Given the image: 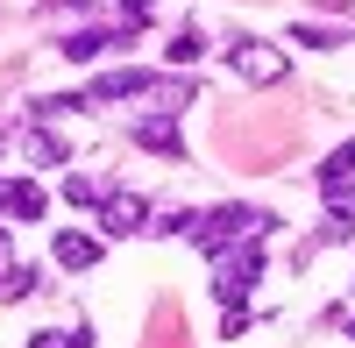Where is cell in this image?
I'll list each match as a JSON object with an SVG mask.
<instances>
[{"instance_id": "1", "label": "cell", "mask_w": 355, "mask_h": 348, "mask_svg": "<svg viewBox=\"0 0 355 348\" xmlns=\"http://www.w3.org/2000/svg\"><path fill=\"white\" fill-rule=\"evenodd\" d=\"M270 227H284L277 214H263V207H249V199H220V207H206V214H192V249L199 256H227V249H242V242H263Z\"/></svg>"}, {"instance_id": "2", "label": "cell", "mask_w": 355, "mask_h": 348, "mask_svg": "<svg viewBox=\"0 0 355 348\" xmlns=\"http://www.w3.org/2000/svg\"><path fill=\"white\" fill-rule=\"evenodd\" d=\"M263 284V242H242V249H227L214 256V299L234 313V306H249V292Z\"/></svg>"}, {"instance_id": "3", "label": "cell", "mask_w": 355, "mask_h": 348, "mask_svg": "<svg viewBox=\"0 0 355 348\" xmlns=\"http://www.w3.org/2000/svg\"><path fill=\"white\" fill-rule=\"evenodd\" d=\"M227 71L249 78V85H277L291 71V57L277 43H263V36H227Z\"/></svg>"}, {"instance_id": "4", "label": "cell", "mask_w": 355, "mask_h": 348, "mask_svg": "<svg viewBox=\"0 0 355 348\" xmlns=\"http://www.w3.org/2000/svg\"><path fill=\"white\" fill-rule=\"evenodd\" d=\"M150 199L142 192H128V185H114L107 199H100V235H150Z\"/></svg>"}, {"instance_id": "5", "label": "cell", "mask_w": 355, "mask_h": 348, "mask_svg": "<svg viewBox=\"0 0 355 348\" xmlns=\"http://www.w3.org/2000/svg\"><path fill=\"white\" fill-rule=\"evenodd\" d=\"M157 93V71L150 64H128V71H107L85 85V107H121V100H150Z\"/></svg>"}, {"instance_id": "6", "label": "cell", "mask_w": 355, "mask_h": 348, "mask_svg": "<svg viewBox=\"0 0 355 348\" xmlns=\"http://www.w3.org/2000/svg\"><path fill=\"white\" fill-rule=\"evenodd\" d=\"M128 135L142 142V150H157V157H171V164H185V142H178V114H157V107H142L135 121H128Z\"/></svg>"}, {"instance_id": "7", "label": "cell", "mask_w": 355, "mask_h": 348, "mask_svg": "<svg viewBox=\"0 0 355 348\" xmlns=\"http://www.w3.org/2000/svg\"><path fill=\"white\" fill-rule=\"evenodd\" d=\"M320 199H327V220H320V235H313V242H348V235H355V178L320 185Z\"/></svg>"}, {"instance_id": "8", "label": "cell", "mask_w": 355, "mask_h": 348, "mask_svg": "<svg viewBox=\"0 0 355 348\" xmlns=\"http://www.w3.org/2000/svg\"><path fill=\"white\" fill-rule=\"evenodd\" d=\"M50 256H57V270H93L100 256H107V235H85V227H64V235L50 242Z\"/></svg>"}, {"instance_id": "9", "label": "cell", "mask_w": 355, "mask_h": 348, "mask_svg": "<svg viewBox=\"0 0 355 348\" xmlns=\"http://www.w3.org/2000/svg\"><path fill=\"white\" fill-rule=\"evenodd\" d=\"M21 142H28V164H36V171H57V164H71V142L57 135L50 121H28V135H21Z\"/></svg>"}, {"instance_id": "10", "label": "cell", "mask_w": 355, "mask_h": 348, "mask_svg": "<svg viewBox=\"0 0 355 348\" xmlns=\"http://www.w3.org/2000/svg\"><path fill=\"white\" fill-rule=\"evenodd\" d=\"M50 214V192L36 178H8V220H43Z\"/></svg>"}, {"instance_id": "11", "label": "cell", "mask_w": 355, "mask_h": 348, "mask_svg": "<svg viewBox=\"0 0 355 348\" xmlns=\"http://www.w3.org/2000/svg\"><path fill=\"white\" fill-rule=\"evenodd\" d=\"M291 43H306V50H341L348 28H341V21H291Z\"/></svg>"}, {"instance_id": "12", "label": "cell", "mask_w": 355, "mask_h": 348, "mask_svg": "<svg viewBox=\"0 0 355 348\" xmlns=\"http://www.w3.org/2000/svg\"><path fill=\"white\" fill-rule=\"evenodd\" d=\"M341 178H355V135L341 142V150H327L320 171H313V185H341Z\"/></svg>"}, {"instance_id": "13", "label": "cell", "mask_w": 355, "mask_h": 348, "mask_svg": "<svg viewBox=\"0 0 355 348\" xmlns=\"http://www.w3.org/2000/svg\"><path fill=\"white\" fill-rule=\"evenodd\" d=\"M43 284V270H28V263H8V277H0V306H21L28 292Z\"/></svg>"}, {"instance_id": "14", "label": "cell", "mask_w": 355, "mask_h": 348, "mask_svg": "<svg viewBox=\"0 0 355 348\" xmlns=\"http://www.w3.org/2000/svg\"><path fill=\"white\" fill-rule=\"evenodd\" d=\"M199 57H206V36H199V28H178V36H171V50H164V64H178V71H185V64H199Z\"/></svg>"}, {"instance_id": "15", "label": "cell", "mask_w": 355, "mask_h": 348, "mask_svg": "<svg viewBox=\"0 0 355 348\" xmlns=\"http://www.w3.org/2000/svg\"><path fill=\"white\" fill-rule=\"evenodd\" d=\"M114 185H100V178H85V171H71V178H64V199H71V207H93L100 214V199H107Z\"/></svg>"}, {"instance_id": "16", "label": "cell", "mask_w": 355, "mask_h": 348, "mask_svg": "<svg viewBox=\"0 0 355 348\" xmlns=\"http://www.w3.org/2000/svg\"><path fill=\"white\" fill-rule=\"evenodd\" d=\"M150 235H192V214H178V207L171 214H150Z\"/></svg>"}, {"instance_id": "17", "label": "cell", "mask_w": 355, "mask_h": 348, "mask_svg": "<svg viewBox=\"0 0 355 348\" xmlns=\"http://www.w3.org/2000/svg\"><path fill=\"white\" fill-rule=\"evenodd\" d=\"M150 15H157V0H121V21H128V28H142Z\"/></svg>"}, {"instance_id": "18", "label": "cell", "mask_w": 355, "mask_h": 348, "mask_svg": "<svg viewBox=\"0 0 355 348\" xmlns=\"http://www.w3.org/2000/svg\"><path fill=\"white\" fill-rule=\"evenodd\" d=\"M28 348H71V334H50L43 327V334H28Z\"/></svg>"}, {"instance_id": "19", "label": "cell", "mask_w": 355, "mask_h": 348, "mask_svg": "<svg viewBox=\"0 0 355 348\" xmlns=\"http://www.w3.org/2000/svg\"><path fill=\"white\" fill-rule=\"evenodd\" d=\"M71 348H93V327H71Z\"/></svg>"}, {"instance_id": "20", "label": "cell", "mask_w": 355, "mask_h": 348, "mask_svg": "<svg viewBox=\"0 0 355 348\" xmlns=\"http://www.w3.org/2000/svg\"><path fill=\"white\" fill-rule=\"evenodd\" d=\"M341 327H348V341H355V313H341Z\"/></svg>"}]
</instances>
